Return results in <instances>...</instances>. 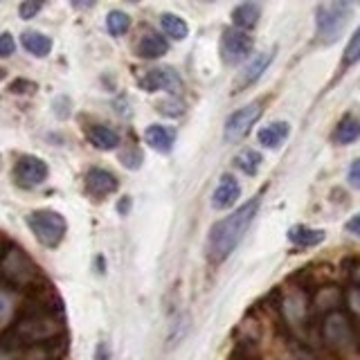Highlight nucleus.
Returning <instances> with one entry per match:
<instances>
[{
    "label": "nucleus",
    "instance_id": "nucleus-1",
    "mask_svg": "<svg viewBox=\"0 0 360 360\" xmlns=\"http://www.w3.org/2000/svg\"><path fill=\"white\" fill-rule=\"evenodd\" d=\"M257 212H259V198H252L239 210H234L230 217H225L212 225L207 236V259L212 264H221L234 252V248L241 243L248 228L252 225Z\"/></svg>",
    "mask_w": 360,
    "mask_h": 360
},
{
    "label": "nucleus",
    "instance_id": "nucleus-2",
    "mask_svg": "<svg viewBox=\"0 0 360 360\" xmlns=\"http://www.w3.org/2000/svg\"><path fill=\"white\" fill-rule=\"evenodd\" d=\"M59 331V322L54 320L52 313H30L27 318L16 322L11 329L3 335V352H9L11 347H22V345H43L52 340Z\"/></svg>",
    "mask_w": 360,
    "mask_h": 360
},
{
    "label": "nucleus",
    "instance_id": "nucleus-3",
    "mask_svg": "<svg viewBox=\"0 0 360 360\" xmlns=\"http://www.w3.org/2000/svg\"><path fill=\"white\" fill-rule=\"evenodd\" d=\"M352 3H324L318 7L315 22H318V37L322 43H335L345 32L349 18H352Z\"/></svg>",
    "mask_w": 360,
    "mask_h": 360
},
{
    "label": "nucleus",
    "instance_id": "nucleus-4",
    "mask_svg": "<svg viewBox=\"0 0 360 360\" xmlns=\"http://www.w3.org/2000/svg\"><path fill=\"white\" fill-rule=\"evenodd\" d=\"M27 225L37 241L45 248H56L65 236L68 223L59 212L54 210H37L27 214Z\"/></svg>",
    "mask_w": 360,
    "mask_h": 360
},
{
    "label": "nucleus",
    "instance_id": "nucleus-5",
    "mask_svg": "<svg viewBox=\"0 0 360 360\" xmlns=\"http://www.w3.org/2000/svg\"><path fill=\"white\" fill-rule=\"evenodd\" d=\"M0 270H3V279L7 286H27L34 281L39 268L32 264V259L20 250V248H7L0 262Z\"/></svg>",
    "mask_w": 360,
    "mask_h": 360
},
{
    "label": "nucleus",
    "instance_id": "nucleus-6",
    "mask_svg": "<svg viewBox=\"0 0 360 360\" xmlns=\"http://www.w3.org/2000/svg\"><path fill=\"white\" fill-rule=\"evenodd\" d=\"M259 117H262V104H259V101L234 110L228 117V122H225V140L228 142L243 140L245 135L252 131L255 124L259 122Z\"/></svg>",
    "mask_w": 360,
    "mask_h": 360
},
{
    "label": "nucleus",
    "instance_id": "nucleus-7",
    "mask_svg": "<svg viewBox=\"0 0 360 360\" xmlns=\"http://www.w3.org/2000/svg\"><path fill=\"white\" fill-rule=\"evenodd\" d=\"M252 37L241 30H225L221 39V56L228 65L245 61L252 52Z\"/></svg>",
    "mask_w": 360,
    "mask_h": 360
},
{
    "label": "nucleus",
    "instance_id": "nucleus-8",
    "mask_svg": "<svg viewBox=\"0 0 360 360\" xmlns=\"http://www.w3.org/2000/svg\"><path fill=\"white\" fill-rule=\"evenodd\" d=\"M50 169L45 165L41 158L37 155H22L16 160L14 165V180L18 187H25V189H32V187H39L41 183H45V178H48Z\"/></svg>",
    "mask_w": 360,
    "mask_h": 360
},
{
    "label": "nucleus",
    "instance_id": "nucleus-9",
    "mask_svg": "<svg viewBox=\"0 0 360 360\" xmlns=\"http://www.w3.org/2000/svg\"><path fill=\"white\" fill-rule=\"evenodd\" d=\"M140 86L146 93H158V90H167V93H178L183 88L180 77L172 70V68H153L146 70L144 77L140 79Z\"/></svg>",
    "mask_w": 360,
    "mask_h": 360
},
{
    "label": "nucleus",
    "instance_id": "nucleus-10",
    "mask_svg": "<svg viewBox=\"0 0 360 360\" xmlns=\"http://www.w3.org/2000/svg\"><path fill=\"white\" fill-rule=\"evenodd\" d=\"M241 196V185L232 174H223L217 189L212 194V207L214 210H228L232 207Z\"/></svg>",
    "mask_w": 360,
    "mask_h": 360
},
{
    "label": "nucleus",
    "instance_id": "nucleus-11",
    "mask_svg": "<svg viewBox=\"0 0 360 360\" xmlns=\"http://www.w3.org/2000/svg\"><path fill=\"white\" fill-rule=\"evenodd\" d=\"M117 178L112 176L110 172H106V169H90L88 176H86V191L93 198L101 200L106 198L108 194H112V191L117 189Z\"/></svg>",
    "mask_w": 360,
    "mask_h": 360
},
{
    "label": "nucleus",
    "instance_id": "nucleus-12",
    "mask_svg": "<svg viewBox=\"0 0 360 360\" xmlns=\"http://www.w3.org/2000/svg\"><path fill=\"white\" fill-rule=\"evenodd\" d=\"M144 140L151 149L160 153H169L176 144V129L165 127V124H151V127L144 131Z\"/></svg>",
    "mask_w": 360,
    "mask_h": 360
},
{
    "label": "nucleus",
    "instance_id": "nucleus-13",
    "mask_svg": "<svg viewBox=\"0 0 360 360\" xmlns=\"http://www.w3.org/2000/svg\"><path fill=\"white\" fill-rule=\"evenodd\" d=\"M169 52V41L162 37V34L155 32H146L138 41V54L142 59H160Z\"/></svg>",
    "mask_w": 360,
    "mask_h": 360
},
{
    "label": "nucleus",
    "instance_id": "nucleus-14",
    "mask_svg": "<svg viewBox=\"0 0 360 360\" xmlns=\"http://www.w3.org/2000/svg\"><path fill=\"white\" fill-rule=\"evenodd\" d=\"M324 335L331 345H345L352 340V326L342 313H331L324 322Z\"/></svg>",
    "mask_w": 360,
    "mask_h": 360
},
{
    "label": "nucleus",
    "instance_id": "nucleus-15",
    "mask_svg": "<svg viewBox=\"0 0 360 360\" xmlns=\"http://www.w3.org/2000/svg\"><path fill=\"white\" fill-rule=\"evenodd\" d=\"M273 59H275V50L273 52H262V54L252 56V61L243 68L241 79H239V84H236V88H245V86L255 84L257 79L266 72V68L273 63Z\"/></svg>",
    "mask_w": 360,
    "mask_h": 360
},
{
    "label": "nucleus",
    "instance_id": "nucleus-16",
    "mask_svg": "<svg viewBox=\"0 0 360 360\" xmlns=\"http://www.w3.org/2000/svg\"><path fill=\"white\" fill-rule=\"evenodd\" d=\"M288 133H290L288 122H273L259 131L257 140H259V144L268 146V149H279V146L284 144V140L288 138Z\"/></svg>",
    "mask_w": 360,
    "mask_h": 360
},
{
    "label": "nucleus",
    "instance_id": "nucleus-17",
    "mask_svg": "<svg viewBox=\"0 0 360 360\" xmlns=\"http://www.w3.org/2000/svg\"><path fill=\"white\" fill-rule=\"evenodd\" d=\"M88 140L93 142L99 151H112V149H117V144H120V133L110 127H104V124H95V127L88 129Z\"/></svg>",
    "mask_w": 360,
    "mask_h": 360
},
{
    "label": "nucleus",
    "instance_id": "nucleus-18",
    "mask_svg": "<svg viewBox=\"0 0 360 360\" xmlns=\"http://www.w3.org/2000/svg\"><path fill=\"white\" fill-rule=\"evenodd\" d=\"M259 16H262V7L257 3H243L239 7H234L232 11V22L236 25V30H252L257 22H259Z\"/></svg>",
    "mask_w": 360,
    "mask_h": 360
},
{
    "label": "nucleus",
    "instance_id": "nucleus-19",
    "mask_svg": "<svg viewBox=\"0 0 360 360\" xmlns=\"http://www.w3.org/2000/svg\"><path fill=\"white\" fill-rule=\"evenodd\" d=\"M326 239L324 230H315V228H307V225H295V228L288 230V241L302 245V248H313Z\"/></svg>",
    "mask_w": 360,
    "mask_h": 360
},
{
    "label": "nucleus",
    "instance_id": "nucleus-20",
    "mask_svg": "<svg viewBox=\"0 0 360 360\" xmlns=\"http://www.w3.org/2000/svg\"><path fill=\"white\" fill-rule=\"evenodd\" d=\"M20 43H22V48H25L30 54L34 56H48L50 50H52V41L50 37H45V34L41 32H22V37H20Z\"/></svg>",
    "mask_w": 360,
    "mask_h": 360
},
{
    "label": "nucleus",
    "instance_id": "nucleus-21",
    "mask_svg": "<svg viewBox=\"0 0 360 360\" xmlns=\"http://www.w3.org/2000/svg\"><path fill=\"white\" fill-rule=\"evenodd\" d=\"M160 27H162V32L167 34V37L174 39V41H183V39H187V34H189L187 20L176 16V14H169V11L160 16Z\"/></svg>",
    "mask_w": 360,
    "mask_h": 360
},
{
    "label": "nucleus",
    "instance_id": "nucleus-22",
    "mask_svg": "<svg viewBox=\"0 0 360 360\" xmlns=\"http://www.w3.org/2000/svg\"><path fill=\"white\" fill-rule=\"evenodd\" d=\"M360 138V122L352 115H347L333 133V140L338 144H352Z\"/></svg>",
    "mask_w": 360,
    "mask_h": 360
},
{
    "label": "nucleus",
    "instance_id": "nucleus-23",
    "mask_svg": "<svg viewBox=\"0 0 360 360\" xmlns=\"http://www.w3.org/2000/svg\"><path fill=\"white\" fill-rule=\"evenodd\" d=\"M262 162H264L262 153L255 151V149H245L234 158L236 169H241L245 176H255L259 172V167H262Z\"/></svg>",
    "mask_w": 360,
    "mask_h": 360
},
{
    "label": "nucleus",
    "instance_id": "nucleus-24",
    "mask_svg": "<svg viewBox=\"0 0 360 360\" xmlns=\"http://www.w3.org/2000/svg\"><path fill=\"white\" fill-rule=\"evenodd\" d=\"M129 25H131L129 14H124V11H120V9L108 11V16H106V30L112 34V37H122V34L129 30Z\"/></svg>",
    "mask_w": 360,
    "mask_h": 360
},
{
    "label": "nucleus",
    "instance_id": "nucleus-25",
    "mask_svg": "<svg viewBox=\"0 0 360 360\" xmlns=\"http://www.w3.org/2000/svg\"><path fill=\"white\" fill-rule=\"evenodd\" d=\"M356 61H360V27L354 32V37L349 39L345 48V65H354Z\"/></svg>",
    "mask_w": 360,
    "mask_h": 360
},
{
    "label": "nucleus",
    "instance_id": "nucleus-26",
    "mask_svg": "<svg viewBox=\"0 0 360 360\" xmlns=\"http://www.w3.org/2000/svg\"><path fill=\"white\" fill-rule=\"evenodd\" d=\"M41 9H43V3H41V0H25V3H20L18 14H20V18L30 20V18L37 16Z\"/></svg>",
    "mask_w": 360,
    "mask_h": 360
},
{
    "label": "nucleus",
    "instance_id": "nucleus-27",
    "mask_svg": "<svg viewBox=\"0 0 360 360\" xmlns=\"http://www.w3.org/2000/svg\"><path fill=\"white\" fill-rule=\"evenodd\" d=\"M14 48H16L14 37H11L9 32H3V34H0V56H3V59H7V56L14 54Z\"/></svg>",
    "mask_w": 360,
    "mask_h": 360
},
{
    "label": "nucleus",
    "instance_id": "nucleus-28",
    "mask_svg": "<svg viewBox=\"0 0 360 360\" xmlns=\"http://www.w3.org/2000/svg\"><path fill=\"white\" fill-rule=\"evenodd\" d=\"M347 180H349V185H352L354 189H360V158H358V160L352 167H349Z\"/></svg>",
    "mask_w": 360,
    "mask_h": 360
},
{
    "label": "nucleus",
    "instance_id": "nucleus-29",
    "mask_svg": "<svg viewBox=\"0 0 360 360\" xmlns=\"http://www.w3.org/2000/svg\"><path fill=\"white\" fill-rule=\"evenodd\" d=\"M347 302H349V307H352V311H354L356 315H360V286L354 288V290H349Z\"/></svg>",
    "mask_w": 360,
    "mask_h": 360
},
{
    "label": "nucleus",
    "instance_id": "nucleus-30",
    "mask_svg": "<svg viewBox=\"0 0 360 360\" xmlns=\"http://www.w3.org/2000/svg\"><path fill=\"white\" fill-rule=\"evenodd\" d=\"M347 232L360 236V212L356 214V217H352V219L347 221Z\"/></svg>",
    "mask_w": 360,
    "mask_h": 360
}]
</instances>
